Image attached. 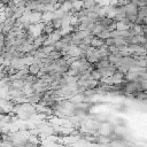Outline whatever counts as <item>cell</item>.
Returning a JSON list of instances; mask_svg holds the SVG:
<instances>
[{"mask_svg": "<svg viewBox=\"0 0 147 147\" xmlns=\"http://www.w3.org/2000/svg\"><path fill=\"white\" fill-rule=\"evenodd\" d=\"M71 8H72V2L70 0H65L64 3L61 5V9L64 11H69V10H71Z\"/></svg>", "mask_w": 147, "mask_h": 147, "instance_id": "cell-11", "label": "cell"}, {"mask_svg": "<svg viewBox=\"0 0 147 147\" xmlns=\"http://www.w3.org/2000/svg\"><path fill=\"white\" fill-rule=\"evenodd\" d=\"M98 37H100V38H102V39H107V38H109V37H110V30H109V29H105Z\"/></svg>", "mask_w": 147, "mask_h": 147, "instance_id": "cell-13", "label": "cell"}, {"mask_svg": "<svg viewBox=\"0 0 147 147\" xmlns=\"http://www.w3.org/2000/svg\"><path fill=\"white\" fill-rule=\"evenodd\" d=\"M121 57H122V56H121L119 54H110V53H109V55H108V61H109L110 63H113V64H116V63L119 62Z\"/></svg>", "mask_w": 147, "mask_h": 147, "instance_id": "cell-9", "label": "cell"}, {"mask_svg": "<svg viewBox=\"0 0 147 147\" xmlns=\"http://www.w3.org/2000/svg\"><path fill=\"white\" fill-rule=\"evenodd\" d=\"M105 44H106L107 46H114V45H115V38L109 37V38L105 39Z\"/></svg>", "mask_w": 147, "mask_h": 147, "instance_id": "cell-14", "label": "cell"}, {"mask_svg": "<svg viewBox=\"0 0 147 147\" xmlns=\"http://www.w3.org/2000/svg\"><path fill=\"white\" fill-rule=\"evenodd\" d=\"M103 44H105V39H102V38L98 37V36H94L90 45H91L92 47H94V48H100Z\"/></svg>", "mask_w": 147, "mask_h": 147, "instance_id": "cell-2", "label": "cell"}, {"mask_svg": "<svg viewBox=\"0 0 147 147\" xmlns=\"http://www.w3.org/2000/svg\"><path fill=\"white\" fill-rule=\"evenodd\" d=\"M3 26H5V23H3V22H0V33H2Z\"/></svg>", "mask_w": 147, "mask_h": 147, "instance_id": "cell-15", "label": "cell"}, {"mask_svg": "<svg viewBox=\"0 0 147 147\" xmlns=\"http://www.w3.org/2000/svg\"><path fill=\"white\" fill-rule=\"evenodd\" d=\"M95 3H96L95 0H85V1H84V5H83V8H85V9H90V8L93 7Z\"/></svg>", "mask_w": 147, "mask_h": 147, "instance_id": "cell-12", "label": "cell"}, {"mask_svg": "<svg viewBox=\"0 0 147 147\" xmlns=\"http://www.w3.org/2000/svg\"><path fill=\"white\" fill-rule=\"evenodd\" d=\"M25 7H16L15 8V13H14V17L15 18H18L21 17L22 15H24V11H25Z\"/></svg>", "mask_w": 147, "mask_h": 147, "instance_id": "cell-10", "label": "cell"}, {"mask_svg": "<svg viewBox=\"0 0 147 147\" xmlns=\"http://www.w3.org/2000/svg\"><path fill=\"white\" fill-rule=\"evenodd\" d=\"M9 1H10V0H0V2H1L2 5H5V6H6V5H7Z\"/></svg>", "mask_w": 147, "mask_h": 147, "instance_id": "cell-16", "label": "cell"}, {"mask_svg": "<svg viewBox=\"0 0 147 147\" xmlns=\"http://www.w3.org/2000/svg\"><path fill=\"white\" fill-rule=\"evenodd\" d=\"M145 36H146V38H147V34H145Z\"/></svg>", "mask_w": 147, "mask_h": 147, "instance_id": "cell-18", "label": "cell"}, {"mask_svg": "<svg viewBox=\"0 0 147 147\" xmlns=\"http://www.w3.org/2000/svg\"><path fill=\"white\" fill-rule=\"evenodd\" d=\"M67 53L69 55H71V56H79L82 54V49L77 45H70V48H69V51Z\"/></svg>", "mask_w": 147, "mask_h": 147, "instance_id": "cell-3", "label": "cell"}, {"mask_svg": "<svg viewBox=\"0 0 147 147\" xmlns=\"http://www.w3.org/2000/svg\"><path fill=\"white\" fill-rule=\"evenodd\" d=\"M52 20H53V11H44L40 22H42L44 24H46V23L51 22Z\"/></svg>", "mask_w": 147, "mask_h": 147, "instance_id": "cell-5", "label": "cell"}, {"mask_svg": "<svg viewBox=\"0 0 147 147\" xmlns=\"http://www.w3.org/2000/svg\"><path fill=\"white\" fill-rule=\"evenodd\" d=\"M91 76H92V79H95V80H101L102 79V74H101L100 69H98V68H93L92 69Z\"/></svg>", "mask_w": 147, "mask_h": 147, "instance_id": "cell-6", "label": "cell"}, {"mask_svg": "<svg viewBox=\"0 0 147 147\" xmlns=\"http://www.w3.org/2000/svg\"><path fill=\"white\" fill-rule=\"evenodd\" d=\"M28 70H29V74L31 75H37L40 70V65L37 64V63H31L29 67H28Z\"/></svg>", "mask_w": 147, "mask_h": 147, "instance_id": "cell-8", "label": "cell"}, {"mask_svg": "<svg viewBox=\"0 0 147 147\" xmlns=\"http://www.w3.org/2000/svg\"><path fill=\"white\" fill-rule=\"evenodd\" d=\"M41 16H42V13L37 11V10H33V11L29 15V22H30V24L39 23L40 20H41Z\"/></svg>", "mask_w": 147, "mask_h": 147, "instance_id": "cell-1", "label": "cell"}, {"mask_svg": "<svg viewBox=\"0 0 147 147\" xmlns=\"http://www.w3.org/2000/svg\"><path fill=\"white\" fill-rule=\"evenodd\" d=\"M62 55H63V53H62V52L56 51V49H53L52 52H49V53L47 54V57H48V59H51L52 61H55V60H57V59L62 57Z\"/></svg>", "mask_w": 147, "mask_h": 147, "instance_id": "cell-4", "label": "cell"}, {"mask_svg": "<svg viewBox=\"0 0 147 147\" xmlns=\"http://www.w3.org/2000/svg\"><path fill=\"white\" fill-rule=\"evenodd\" d=\"M54 30H55V26L53 25V23H52V22H48V23L45 24V26H44V29H42V33H46V34L49 36Z\"/></svg>", "mask_w": 147, "mask_h": 147, "instance_id": "cell-7", "label": "cell"}, {"mask_svg": "<svg viewBox=\"0 0 147 147\" xmlns=\"http://www.w3.org/2000/svg\"><path fill=\"white\" fill-rule=\"evenodd\" d=\"M3 61H5V57L2 56V54H0V64H2V63H3Z\"/></svg>", "mask_w": 147, "mask_h": 147, "instance_id": "cell-17", "label": "cell"}]
</instances>
